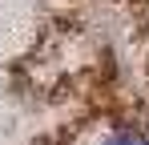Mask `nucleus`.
Segmentation results:
<instances>
[{
    "instance_id": "f257e3e1",
    "label": "nucleus",
    "mask_w": 149,
    "mask_h": 145,
    "mask_svg": "<svg viewBox=\"0 0 149 145\" xmlns=\"http://www.w3.org/2000/svg\"><path fill=\"white\" fill-rule=\"evenodd\" d=\"M101 145H149V137H145V133H137V129H113Z\"/></svg>"
}]
</instances>
